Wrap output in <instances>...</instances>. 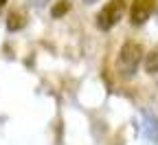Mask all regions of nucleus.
<instances>
[{
	"instance_id": "nucleus-1",
	"label": "nucleus",
	"mask_w": 158,
	"mask_h": 145,
	"mask_svg": "<svg viewBox=\"0 0 158 145\" xmlns=\"http://www.w3.org/2000/svg\"><path fill=\"white\" fill-rule=\"evenodd\" d=\"M143 62V46L138 42H125L121 49H118V55H116V70L123 79H130L136 75L138 66Z\"/></svg>"
},
{
	"instance_id": "nucleus-2",
	"label": "nucleus",
	"mask_w": 158,
	"mask_h": 145,
	"mask_svg": "<svg viewBox=\"0 0 158 145\" xmlns=\"http://www.w3.org/2000/svg\"><path fill=\"white\" fill-rule=\"evenodd\" d=\"M125 2L127 0H110V2L97 13V27L101 31H110L114 24H118V20L125 13Z\"/></svg>"
},
{
	"instance_id": "nucleus-3",
	"label": "nucleus",
	"mask_w": 158,
	"mask_h": 145,
	"mask_svg": "<svg viewBox=\"0 0 158 145\" xmlns=\"http://www.w3.org/2000/svg\"><path fill=\"white\" fill-rule=\"evenodd\" d=\"M156 7V0H132V7H130V20L134 27H141L145 24L149 15L154 13Z\"/></svg>"
},
{
	"instance_id": "nucleus-4",
	"label": "nucleus",
	"mask_w": 158,
	"mask_h": 145,
	"mask_svg": "<svg viewBox=\"0 0 158 145\" xmlns=\"http://www.w3.org/2000/svg\"><path fill=\"white\" fill-rule=\"evenodd\" d=\"M141 130H143L145 139H149L154 145H158V123H156L154 119L145 117V119H143V126H141Z\"/></svg>"
},
{
	"instance_id": "nucleus-5",
	"label": "nucleus",
	"mask_w": 158,
	"mask_h": 145,
	"mask_svg": "<svg viewBox=\"0 0 158 145\" xmlns=\"http://www.w3.org/2000/svg\"><path fill=\"white\" fill-rule=\"evenodd\" d=\"M145 70L149 73V75H156L158 73V49H154L152 53H147L145 55Z\"/></svg>"
},
{
	"instance_id": "nucleus-6",
	"label": "nucleus",
	"mask_w": 158,
	"mask_h": 145,
	"mask_svg": "<svg viewBox=\"0 0 158 145\" xmlns=\"http://www.w3.org/2000/svg\"><path fill=\"white\" fill-rule=\"evenodd\" d=\"M7 27H9V31H18V29H22V27H24V15L20 13V11H13V13L9 15Z\"/></svg>"
},
{
	"instance_id": "nucleus-7",
	"label": "nucleus",
	"mask_w": 158,
	"mask_h": 145,
	"mask_svg": "<svg viewBox=\"0 0 158 145\" xmlns=\"http://www.w3.org/2000/svg\"><path fill=\"white\" fill-rule=\"evenodd\" d=\"M68 9H70V5L66 2V0H62L59 5H55V7H53V18H59V15H64Z\"/></svg>"
},
{
	"instance_id": "nucleus-8",
	"label": "nucleus",
	"mask_w": 158,
	"mask_h": 145,
	"mask_svg": "<svg viewBox=\"0 0 158 145\" xmlns=\"http://www.w3.org/2000/svg\"><path fill=\"white\" fill-rule=\"evenodd\" d=\"M48 2H51V0H29V5L35 7V9H42V7H46Z\"/></svg>"
},
{
	"instance_id": "nucleus-9",
	"label": "nucleus",
	"mask_w": 158,
	"mask_h": 145,
	"mask_svg": "<svg viewBox=\"0 0 158 145\" xmlns=\"http://www.w3.org/2000/svg\"><path fill=\"white\" fill-rule=\"evenodd\" d=\"M84 2H86V5H94V2H97V0H84Z\"/></svg>"
},
{
	"instance_id": "nucleus-10",
	"label": "nucleus",
	"mask_w": 158,
	"mask_h": 145,
	"mask_svg": "<svg viewBox=\"0 0 158 145\" xmlns=\"http://www.w3.org/2000/svg\"><path fill=\"white\" fill-rule=\"evenodd\" d=\"M5 2H7V0H0V7H2V5H5Z\"/></svg>"
}]
</instances>
